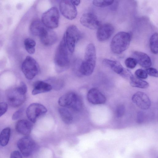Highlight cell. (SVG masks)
<instances>
[{"mask_svg": "<svg viewBox=\"0 0 158 158\" xmlns=\"http://www.w3.org/2000/svg\"><path fill=\"white\" fill-rule=\"evenodd\" d=\"M25 49L27 52L30 54H33L35 51V42L33 39L27 38L24 42Z\"/></svg>", "mask_w": 158, "mask_h": 158, "instance_id": "cell-25", "label": "cell"}, {"mask_svg": "<svg viewBox=\"0 0 158 158\" xmlns=\"http://www.w3.org/2000/svg\"><path fill=\"white\" fill-rule=\"evenodd\" d=\"M59 8L62 15L68 19L73 20L77 15L76 6L72 3L71 0L61 1L59 3Z\"/></svg>", "mask_w": 158, "mask_h": 158, "instance_id": "cell-11", "label": "cell"}, {"mask_svg": "<svg viewBox=\"0 0 158 158\" xmlns=\"http://www.w3.org/2000/svg\"><path fill=\"white\" fill-rule=\"evenodd\" d=\"M71 1L72 3L75 6H77L80 3V0H71Z\"/></svg>", "mask_w": 158, "mask_h": 158, "instance_id": "cell-38", "label": "cell"}, {"mask_svg": "<svg viewBox=\"0 0 158 158\" xmlns=\"http://www.w3.org/2000/svg\"><path fill=\"white\" fill-rule=\"evenodd\" d=\"M52 88V86L48 83L42 81H37L34 83L32 94L33 95H35L51 91Z\"/></svg>", "mask_w": 158, "mask_h": 158, "instance_id": "cell-20", "label": "cell"}, {"mask_svg": "<svg viewBox=\"0 0 158 158\" xmlns=\"http://www.w3.org/2000/svg\"><path fill=\"white\" fill-rule=\"evenodd\" d=\"M71 54L63 37L56 49L54 60L56 68L58 71H63L69 67Z\"/></svg>", "mask_w": 158, "mask_h": 158, "instance_id": "cell-2", "label": "cell"}, {"mask_svg": "<svg viewBox=\"0 0 158 158\" xmlns=\"http://www.w3.org/2000/svg\"><path fill=\"white\" fill-rule=\"evenodd\" d=\"M103 64L109 68L114 72L120 75L124 70L121 64L118 62L109 59H104L102 61Z\"/></svg>", "mask_w": 158, "mask_h": 158, "instance_id": "cell-21", "label": "cell"}, {"mask_svg": "<svg viewBox=\"0 0 158 158\" xmlns=\"http://www.w3.org/2000/svg\"><path fill=\"white\" fill-rule=\"evenodd\" d=\"M47 112V109L44 105L35 103L31 104L27 107L26 114L30 121L34 123L39 117L45 114Z\"/></svg>", "mask_w": 158, "mask_h": 158, "instance_id": "cell-10", "label": "cell"}, {"mask_svg": "<svg viewBox=\"0 0 158 158\" xmlns=\"http://www.w3.org/2000/svg\"><path fill=\"white\" fill-rule=\"evenodd\" d=\"M59 104L63 107L71 108L79 111L82 107V102L80 98L74 92H70L61 96L58 101Z\"/></svg>", "mask_w": 158, "mask_h": 158, "instance_id": "cell-5", "label": "cell"}, {"mask_svg": "<svg viewBox=\"0 0 158 158\" xmlns=\"http://www.w3.org/2000/svg\"><path fill=\"white\" fill-rule=\"evenodd\" d=\"M133 58L141 66L145 68L150 67L152 65V61L150 57L146 53L140 51H134L132 54Z\"/></svg>", "mask_w": 158, "mask_h": 158, "instance_id": "cell-18", "label": "cell"}, {"mask_svg": "<svg viewBox=\"0 0 158 158\" xmlns=\"http://www.w3.org/2000/svg\"><path fill=\"white\" fill-rule=\"evenodd\" d=\"M27 87L23 82L16 87L8 90L6 96L9 104L13 107H16L22 105L25 101Z\"/></svg>", "mask_w": 158, "mask_h": 158, "instance_id": "cell-3", "label": "cell"}, {"mask_svg": "<svg viewBox=\"0 0 158 158\" xmlns=\"http://www.w3.org/2000/svg\"><path fill=\"white\" fill-rule=\"evenodd\" d=\"M114 1L111 0H93V4L95 6L98 7H105L113 4Z\"/></svg>", "mask_w": 158, "mask_h": 158, "instance_id": "cell-27", "label": "cell"}, {"mask_svg": "<svg viewBox=\"0 0 158 158\" xmlns=\"http://www.w3.org/2000/svg\"><path fill=\"white\" fill-rule=\"evenodd\" d=\"M88 101L94 105L105 103L106 101L105 96L98 89L95 88L90 89L87 94Z\"/></svg>", "mask_w": 158, "mask_h": 158, "instance_id": "cell-15", "label": "cell"}, {"mask_svg": "<svg viewBox=\"0 0 158 158\" xmlns=\"http://www.w3.org/2000/svg\"><path fill=\"white\" fill-rule=\"evenodd\" d=\"M23 155L18 151H14L10 154V158H23Z\"/></svg>", "mask_w": 158, "mask_h": 158, "instance_id": "cell-36", "label": "cell"}, {"mask_svg": "<svg viewBox=\"0 0 158 158\" xmlns=\"http://www.w3.org/2000/svg\"><path fill=\"white\" fill-rule=\"evenodd\" d=\"M132 100L138 107L142 110L148 109L151 106V101L149 97L142 92L138 91L134 94Z\"/></svg>", "mask_w": 158, "mask_h": 158, "instance_id": "cell-14", "label": "cell"}, {"mask_svg": "<svg viewBox=\"0 0 158 158\" xmlns=\"http://www.w3.org/2000/svg\"><path fill=\"white\" fill-rule=\"evenodd\" d=\"M46 28L41 20L38 19H35L33 20L31 23L30 30L32 34L40 37Z\"/></svg>", "mask_w": 158, "mask_h": 158, "instance_id": "cell-19", "label": "cell"}, {"mask_svg": "<svg viewBox=\"0 0 158 158\" xmlns=\"http://www.w3.org/2000/svg\"><path fill=\"white\" fill-rule=\"evenodd\" d=\"M11 134L10 128L6 127L3 129L0 133V145L2 146H6L10 140Z\"/></svg>", "mask_w": 158, "mask_h": 158, "instance_id": "cell-24", "label": "cell"}, {"mask_svg": "<svg viewBox=\"0 0 158 158\" xmlns=\"http://www.w3.org/2000/svg\"><path fill=\"white\" fill-rule=\"evenodd\" d=\"M17 146L22 155L25 157L32 155L38 148L35 142L29 136L20 139L17 143Z\"/></svg>", "mask_w": 158, "mask_h": 158, "instance_id": "cell-9", "label": "cell"}, {"mask_svg": "<svg viewBox=\"0 0 158 158\" xmlns=\"http://www.w3.org/2000/svg\"><path fill=\"white\" fill-rule=\"evenodd\" d=\"M135 77L140 79H146L148 77V75L146 71L142 69L136 70L135 73Z\"/></svg>", "mask_w": 158, "mask_h": 158, "instance_id": "cell-30", "label": "cell"}, {"mask_svg": "<svg viewBox=\"0 0 158 158\" xmlns=\"http://www.w3.org/2000/svg\"><path fill=\"white\" fill-rule=\"evenodd\" d=\"M96 61L95 47L92 43L89 44L86 47L83 60L79 68L80 73L84 76L91 75L94 70Z\"/></svg>", "mask_w": 158, "mask_h": 158, "instance_id": "cell-1", "label": "cell"}, {"mask_svg": "<svg viewBox=\"0 0 158 158\" xmlns=\"http://www.w3.org/2000/svg\"><path fill=\"white\" fill-rule=\"evenodd\" d=\"M8 105L5 102L0 103V117L4 114L7 111Z\"/></svg>", "mask_w": 158, "mask_h": 158, "instance_id": "cell-35", "label": "cell"}, {"mask_svg": "<svg viewBox=\"0 0 158 158\" xmlns=\"http://www.w3.org/2000/svg\"><path fill=\"white\" fill-rule=\"evenodd\" d=\"M22 69L26 77L28 79L32 80L38 74L40 68L34 58L27 56L22 63Z\"/></svg>", "mask_w": 158, "mask_h": 158, "instance_id": "cell-7", "label": "cell"}, {"mask_svg": "<svg viewBox=\"0 0 158 158\" xmlns=\"http://www.w3.org/2000/svg\"><path fill=\"white\" fill-rule=\"evenodd\" d=\"M59 17V13L57 8L53 7L42 14L41 21L46 27L52 29L58 27Z\"/></svg>", "mask_w": 158, "mask_h": 158, "instance_id": "cell-8", "label": "cell"}, {"mask_svg": "<svg viewBox=\"0 0 158 158\" xmlns=\"http://www.w3.org/2000/svg\"><path fill=\"white\" fill-rule=\"evenodd\" d=\"M81 23L89 29H98L101 24L97 16L92 12L84 14L80 19Z\"/></svg>", "mask_w": 158, "mask_h": 158, "instance_id": "cell-12", "label": "cell"}, {"mask_svg": "<svg viewBox=\"0 0 158 158\" xmlns=\"http://www.w3.org/2000/svg\"><path fill=\"white\" fill-rule=\"evenodd\" d=\"M33 125L31 122L25 119L18 121L15 125V129L19 133L25 136H29L32 130Z\"/></svg>", "mask_w": 158, "mask_h": 158, "instance_id": "cell-17", "label": "cell"}, {"mask_svg": "<svg viewBox=\"0 0 158 158\" xmlns=\"http://www.w3.org/2000/svg\"><path fill=\"white\" fill-rule=\"evenodd\" d=\"M51 81V83L52 84L51 85L52 88L54 87L55 89L61 88L62 87L63 85V82L60 80L57 79H51L49 80Z\"/></svg>", "mask_w": 158, "mask_h": 158, "instance_id": "cell-31", "label": "cell"}, {"mask_svg": "<svg viewBox=\"0 0 158 158\" xmlns=\"http://www.w3.org/2000/svg\"><path fill=\"white\" fill-rule=\"evenodd\" d=\"M149 47L152 52L154 54L158 53V34L155 33L152 35L149 40Z\"/></svg>", "mask_w": 158, "mask_h": 158, "instance_id": "cell-26", "label": "cell"}, {"mask_svg": "<svg viewBox=\"0 0 158 158\" xmlns=\"http://www.w3.org/2000/svg\"><path fill=\"white\" fill-rule=\"evenodd\" d=\"M137 62L136 60L133 57H128L125 61L126 66L128 68L133 69L135 68L137 64Z\"/></svg>", "mask_w": 158, "mask_h": 158, "instance_id": "cell-28", "label": "cell"}, {"mask_svg": "<svg viewBox=\"0 0 158 158\" xmlns=\"http://www.w3.org/2000/svg\"><path fill=\"white\" fill-rule=\"evenodd\" d=\"M129 81L131 85L133 87L145 89L149 86V83L133 75L131 77Z\"/></svg>", "mask_w": 158, "mask_h": 158, "instance_id": "cell-23", "label": "cell"}, {"mask_svg": "<svg viewBox=\"0 0 158 158\" xmlns=\"http://www.w3.org/2000/svg\"><path fill=\"white\" fill-rule=\"evenodd\" d=\"M40 38L41 43L45 46L53 44L57 40L56 33L51 29L47 27Z\"/></svg>", "mask_w": 158, "mask_h": 158, "instance_id": "cell-16", "label": "cell"}, {"mask_svg": "<svg viewBox=\"0 0 158 158\" xmlns=\"http://www.w3.org/2000/svg\"><path fill=\"white\" fill-rule=\"evenodd\" d=\"M114 31V26L110 23L101 24L98 28L96 33L97 39L100 42L105 41L109 39Z\"/></svg>", "mask_w": 158, "mask_h": 158, "instance_id": "cell-13", "label": "cell"}, {"mask_svg": "<svg viewBox=\"0 0 158 158\" xmlns=\"http://www.w3.org/2000/svg\"><path fill=\"white\" fill-rule=\"evenodd\" d=\"M59 113L62 121L65 124H71L73 121V116L71 113L66 108H60L59 109Z\"/></svg>", "mask_w": 158, "mask_h": 158, "instance_id": "cell-22", "label": "cell"}, {"mask_svg": "<svg viewBox=\"0 0 158 158\" xmlns=\"http://www.w3.org/2000/svg\"><path fill=\"white\" fill-rule=\"evenodd\" d=\"M81 37V33L76 26L70 25L66 29L63 38L71 54L74 52L76 45Z\"/></svg>", "mask_w": 158, "mask_h": 158, "instance_id": "cell-6", "label": "cell"}, {"mask_svg": "<svg viewBox=\"0 0 158 158\" xmlns=\"http://www.w3.org/2000/svg\"><path fill=\"white\" fill-rule=\"evenodd\" d=\"M23 111V109L20 108L15 112L12 116V120H16L19 119L22 115Z\"/></svg>", "mask_w": 158, "mask_h": 158, "instance_id": "cell-33", "label": "cell"}, {"mask_svg": "<svg viewBox=\"0 0 158 158\" xmlns=\"http://www.w3.org/2000/svg\"><path fill=\"white\" fill-rule=\"evenodd\" d=\"M131 36L127 32H119L112 38L110 47L112 52L115 54H120L128 48L131 42Z\"/></svg>", "mask_w": 158, "mask_h": 158, "instance_id": "cell-4", "label": "cell"}, {"mask_svg": "<svg viewBox=\"0 0 158 158\" xmlns=\"http://www.w3.org/2000/svg\"><path fill=\"white\" fill-rule=\"evenodd\" d=\"M144 114L142 111H139L138 113L137 116V121L138 123H142L144 119Z\"/></svg>", "mask_w": 158, "mask_h": 158, "instance_id": "cell-37", "label": "cell"}, {"mask_svg": "<svg viewBox=\"0 0 158 158\" xmlns=\"http://www.w3.org/2000/svg\"><path fill=\"white\" fill-rule=\"evenodd\" d=\"M145 71L148 75L155 77H158L157 70L154 68L149 67L147 68Z\"/></svg>", "mask_w": 158, "mask_h": 158, "instance_id": "cell-32", "label": "cell"}, {"mask_svg": "<svg viewBox=\"0 0 158 158\" xmlns=\"http://www.w3.org/2000/svg\"><path fill=\"white\" fill-rule=\"evenodd\" d=\"M125 112V108L124 106L121 104L118 105L116 108L115 111V114L116 117L120 118L124 114Z\"/></svg>", "mask_w": 158, "mask_h": 158, "instance_id": "cell-29", "label": "cell"}, {"mask_svg": "<svg viewBox=\"0 0 158 158\" xmlns=\"http://www.w3.org/2000/svg\"><path fill=\"white\" fill-rule=\"evenodd\" d=\"M120 75L126 79L129 80L133 75L129 70L124 68L123 71Z\"/></svg>", "mask_w": 158, "mask_h": 158, "instance_id": "cell-34", "label": "cell"}]
</instances>
